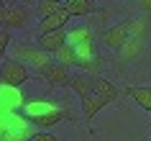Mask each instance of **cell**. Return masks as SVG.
Instances as JSON below:
<instances>
[{
    "instance_id": "1",
    "label": "cell",
    "mask_w": 151,
    "mask_h": 141,
    "mask_svg": "<svg viewBox=\"0 0 151 141\" xmlns=\"http://www.w3.org/2000/svg\"><path fill=\"white\" fill-rule=\"evenodd\" d=\"M33 21V10L26 3H13V5H0V28L8 31H23Z\"/></svg>"
},
{
    "instance_id": "2",
    "label": "cell",
    "mask_w": 151,
    "mask_h": 141,
    "mask_svg": "<svg viewBox=\"0 0 151 141\" xmlns=\"http://www.w3.org/2000/svg\"><path fill=\"white\" fill-rule=\"evenodd\" d=\"M8 51H10L13 59H18V62H23V64H31L36 72H41L46 64L54 62V54H49V51H44V49H39L36 44H33V46H28V44H10Z\"/></svg>"
},
{
    "instance_id": "3",
    "label": "cell",
    "mask_w": 151,
    "mask_h": 141,
    "mask_svg": "<svg viewBox=\"0 0 151 141\" xmlns=\"http://www.w3.org/2000/svg\"><path fill=\"white\" fill-rule=\"evenodd\" d=\"M28 80H31V72H28V67H26L23 62H18L13 56H8V59L0 62V85L21 87V85H26Z\"/></svg>"
},
{
    "instance_id": "4",
    "label": "cell",
    "mask_w": 151,
    "mask_h": 141,
    "mask_svg": "<svg viewBox=\"0 0 151 141\" xmlns=\"http://www.w3.org/2000/svg\"><path fill=\"white\" fill-rule=\"evenodd\" d=\"M39 74H41V80L49 82L51 87H67V82H69V77H72V74H69V67H62V64H56V62L46 64Z\"/></svg>"
},
{
    "instance_id": "5",
    "label": "cell",
    "mask_w": 151,
    "mask_h": 141,
    "mask_svg": "<svg viewBox=\"0 0 151 141\" xmlns=\"http://www.w3.org/2000/svg\"><path fill=\"white\" fill-rule=\"evenodd\" d=\"M92 93H95L97 98H103V100H108V103L113 105V103L123 95V90H120L115 82H110V80L100 77V74H92Z\"/></svg>"
},
{
    "instance_id": "6",
    "label": "cell",
    "mask_w": 151,
    "mask_h": 141,
    "mask_svg": "<svg viewBox=\"0 0 151 141\" xmlns=\"http://www.w3.org/2000/svg\"><path fill=\"white\" fill-rule=\"evenodd\" d=\"M97 39L103 41L105 46H110V49H118L123 41L128 39V26H126V21H120V23H115V26H110V28H103V31L97 33Z\"/></svg>"
},
{
    "instance_id": "7",
    "label": "cell",
    "mask_w": 151,
    "mask_h": 141,
    "mask_svg": "<svg viewBox=\"0 0 151 141\" xmlns=\"http://www.w3.org/2000/svg\"><path fill=\"white\" fill-rule=\"evenodd\" d=\"M62 121H77V118H74V113L69 108H51L44 116H33V123L39 128H51V126L62 123Z\"/></svg>"
},
{
    "instance_id": "8",
    "label": "cell",
    "mask_w": 151,
    "mask_h": 141,
    "mask_svg": "<svg viewBox=\"0 0 151 141\" xmlns=\"http://www.w3.org/2000/svg\"><path fill=\"white\" fill-rule=\"evenodd\" d=\"M72 21V16L67 13V10H56V13H51V16H44L36 23V33H49V31H59V28H64V26Z\"/></svg>"
},
{
    "instance_id": "9",
    "label": "cell",
    "mask_w": 151,
    "mask_h": 141,
    "mask_svg": "<svg viewBox=\"0 0 151 141\" xmlns=\"http://www.w3.org/2000/svg\"><path fill=\"white\" fill-rule=\"evenodd\" d=\"M67 44V31L59 28V31H49V33H39L36 36V46L49 51V54H54L56 49H62Z\"/></svg>"
},
{
    "instance_id": "10",
    "label": "cell",
    "mask_w": 151,
    "mask_h": 141,
    "mask_svg": "<svg viewBox=\"0 0 151 141\" xmlns=\"http://www.w3.org/2000/svg\"><path fill=\"white\" fill-rule=\"evenodd\" d=\"M80 105H82V118H85V123H92V121H95V116L100 113V110H105L110 103L103 100V98H97L95 93H90L87 98H82Z\"/></svg>"
},
{
    "instance_id": "11",
    "label": "cell",
    "mask_w": 151,
    "mask_h": 141,
    "mask_svg": "<svg viewBox=\"0 0 151 141\" xmlns=\"http://www.w3.org/2000/svg\"><path fill=\"white\" fill-rule=\"evenodd\" d=\"M67 87L82 100V98H87V95L92 93V74H90V72H77V74H72V77H69Z\"/></svg>"
},
{
    "instance_id": "12",
    "label": "cell",
    "mask_w": 151,
    "mask_h": 141,
    "mask_svg": "<svg viewBox=\"0 0 151 141\" xmlns=\"http://www.w3.org/2000/svg\"><path fill=\"white\" fill-rule=\"evenodd\" d=\"M126 26H128V36H131V39L146 41V39H149V33H151V21L146 16H141V18H126Z\"/></svg>"
},
{
    "instance_id": "13",
    "label": "cell",
    "mask_w": 151,
    "mask_h": 141,
    "mask_svg": "<svg viewBox=\"0 0 151 141\" xmlns=\"http://www.w3.org/2000/svg\"><path fill=\"white\" fill-rule=\"evenodd\" d=\"M115 51H118V59H120V62H133L136 56L143 51V41L141 39H131V36H128Z\"/></svg>"
},
{
    "instance_id": "14",
    "label": "cell",
    "mask_w": 151,
    "mask_h": 141,
    "mask_svg": "<svg viewBox=\"0 0 151 141\" xmlns=\"http://www.w3.org/2000/svg\"><path fill=\"white\" fill-rule=\"evenodd\" d=\"M64 10L72 18H85V16H92L95 13V3L92 0H67L64 3Z\"/></svg>"
},
{
    "instance_id": "15",
    "label": "cell",
    "mask_w": 151,
    "mask_h": 141,
    "mask_svg": "<svg viewBox=\"0 0 151 141\" xmlns=\"http://www.w3.org/2000/svg\"><path fill=\"white\" fill-rule=\"evenodd\" d=\"M123 93H126L138 108H143V110L151 113V87H126Z\"/></svg>"
},
{
    "instance_id": "16",
    "label": "cell",
    "mask_w": 151,
    "mask_h": 141,
    "mask_svg": "<svg viewBox=\"0 0 151 141\" xmlns=\"http://www.w3.org/2000/svg\"><path fill=\"white\" fill-rule=\"evenodd\" d=\"M85 41H95V33H92L90 26H77V28L67 31V44L69 46H77V44H85Z\"/></svg>"
},
{
    "instance_id": "17",
    "label": "cell",
    "mask_w": 151,
    "mask_h": 141,
    "mask_svg": "<svg viewBox=\"0 0 151 141\" xmlns=\"http://www.w3.org/2000/svg\"><path fill=\"white\" fill-rule=\"evenodd\" d=\"M54 62L62 64V67H74V62H77V51H74V46L64 44L62 49H56V51H54Z\"/></svg>"
},
{
    "instance_id": "18",
    "label": "cell",
    "mask_w": 151,
    "mask_h": 141,
    "mask_svg": "<svg viewBox=\"0 0 151 141\" xmlns=\"http://www.w3.org/2000/svg\"><path fill=\"white\" fill-rule=\"evenodd\" d=\"M64 3L62 0H39L36 3V16L44 18V16H51V13H56V10H62Z\"/></svg>"
},
{
    "instance_id": "19",
    "label": "cell",
    "mask_w": 151,
    "mask_h": 141,
    "mask_svg": "<svg viewBox=\"0 0 151 141\" xmlns=\"http://www.w3.org/2000/svg\"><path fill=\"white\" fill-rule=\"evenodd\" d=\"M74 51H77V56H82V59L97 56V51H95V41H85V44H77V46H74Z\"/></svg>"
},
{
    "instance_id": "20",
    "label": "cell",
    "mask_w": 151,
    "mask_h": 141,
    "mask_svg": "<svg viewBox=\"0 0 151 141\" xmlns=\"http://www.w3.org/2000/svg\"><path fill=\"white\" fill-rule=\"evenodd\" d=\"M8 46H10V31H8V28H0V62L5 59Z\"/></svg>"
},
{
    "instance_id": "21",
    "label": "cell",
    "mask_w": 151,
    "mask_h": 141,
    "mask_svg": "<svg viewBox=\"0 0 151 141\" xmlns=\"http://www.w3.org/2000/svg\"><path fill=\"white\" fill-rule=\"evenodd\" d=\"M28 141H59V139H56L54 133H49V131H39V133H33Z\"/></svg>"
},
{
    "instance_id": "22",
    "label": "cell",
    "mask_w": 151,
    "mask_h": 141,
    "mask_svg": "<svg viewBox=\"0 0 151 141\" xmlns=\"http://www.w3.org/2000/svg\"><path fill=\"white\" fill-rule=\"evenodd\" d=\"M136 8L141 13H151V0H136Z\"/></svg>"
},
{
    "instance_id": "23",
    "label": "cell",
    "mask_w": 151,
    "mask_h": 141,
    "mask_svg": "<svg viewBox=\"0 0 151 141\" xmlns=\"http://www.w3.org/2000/svg\"><path fill=\"white\" fill-rule=\"evenodd\" d=\"M0 3H5V5H13V3H26V5H28L31 0H0Z\"/></svg>"
},
{
    "instance_id": "24",
    "label": "cell",
    "mask_w": 151,
    "mask_h": 141,
    "mask_svg": "<svg viewBox=\"0 0 151 141\" xmlns=\"http://www.w3.org/2000/svg\"><path fill=\"white\" fill-rule=\"evenodd\" d=\"M0 5H3V3H0Z\"/></svg>"
},
{
    "instance_id": "25",
    "label": "cell",
    "mask_w": 151,
    "mask_h": 141,
    "mask_svg": "<svg viewBox=\"0 0 151 141\" xmlns=\"http://www.w3.org/2000/svg\"><path fill=\"white\" fill-rule=\"evenodd\" d=\"M92 3H95V0H92Z\"/></svg>"
}]
</instances>
